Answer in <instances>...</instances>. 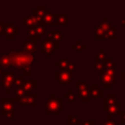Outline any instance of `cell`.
<instances>
[{
	"instance_id": "obj_1",
	"label": "cell",
	"mask_w": 125,
	"mask_h": 125,
	"mask_svg": "<svg viewBox=\"0 0 125 125\" xmlns=\"http://www.w3.org/2000/svg\"><path fill=\"white\" fill-rule=\"evenodd\" d=\"M9 54L13 66H15L18 71H22L23 75L32 74V63L36 61V53L26 52L22 49H11Z\"/></svg>"
},
{
	"instance_id": "obj_2",
	"label": "cell",
	"mask_w": 125,
	"mask_h": 125,
	"mask_svg": "<svg viewBox=\"0 0 125 125\" xmlns=\"http://www.w3.org/2000/svg\"><path fill=\"white\" fill-rule=\"evenodd\" d=\"M63 99L62 97L60 98H55V94L51 93L50 97L46 100L45 102V114L51 115V114H55L56 116H58L60 114L61 111H63Z\"/></svg>"
},
{
	"instance_id": "obj_3",
	"label": "cell",
	"mask_w": 125,
	"mask_h": 125,
	"mask_svg": "<svg viewBox=\"0 0 125 125\" xmlns=\"http://www.w3.org/2000/svg\"><path fill=\"white\" fill-rule=\"evenodd\" d=\"M100 82L103 86V89H112V86L116 84V71L113 69H104L99 72Z\"/></svg>"
},
{
	"instance_id": "obj_4",
	"label": "cell",
	"mask_w": 125,
	"mask_h": 125,
	"mask_svg": "<svg viewBox=\"0 0 125 125\" xmlns=\"http://www.w3.org/2000/svg\"><path fill=\"white\" fill-rule=\"evenodd\" d=\"M15 102L11 98H2L1 99V114L6 117V119L15 118Z\"/></svg>"
},
{
	"instance_id": "obj_5",
	"label": "cell",
	"mask_w": 125,
	"mask_h": 125,
	"mask_svg": "<svg viewBox=\"0 0 125 125\" xmlns=\"http://www.w3.org/2000/svg\"><path fill=\"white\" fill-rule=\"evenodd\" d=\"M41 47H42L41 48V53L44 54L46 58H50L51 54L55 50H58L60 48V44H59V42L53 41L49 38H46L41 42Z\"/></svg>"
},
{
	"instance_id": "obj_6",
	"label": "cell",
	"mask_w": 125,
	"mask_h": 125,
	"mask_svg": "<svg viewBox=\"0 0 125 125\" xmlns=\"http://www.w3.org/2000/svg\"><path fill=\"white\" fill-rule=\"evenodd\" d=\"M15 78V72L14 71H3L1 74V86L4 88L5 92L9 94L13 88V80Z\"/></svg>"
},
{
	"instance_id": "obj_7",
	"label": "cell",
	"mask_w": 125,
	"mask_h": 125,
	"mask_svg": "<svg viewBox=\"0 0 125 125\" xmlns=\"http://www.w3.org/2000/svg\"><path fill=\"white\" fill-rule=\"evenodd\" d=\"M54 78L60 84H69L72 81V73L68 70H56L54 72Z\"/></svg>"
},
{
	"instance_id": "obj_8",
	"label": "cell",
	"mask_w": 125,
	"mask_h": 125,
	"mask_svg": "<svg viewBox=\"0 0 125 125\" xmlns=\"http://www.w3.org/2000/svg\"><path fill=\"white\" fill-rule=\"evenodd\" d=\"M4 31H5V38L7 40H13L17 35H19L20 28L12 22H4Z\"/></svg>"
},
{
	"instance_id": "obj_9",
	"label": "cell",
	"mask_w": 125,
	"mask_h": 125,
	"mask_svg": "<svg viewBox=\"0 0 125 125\" xmlns=\"http://www.w3.org/2000/svg\"><path fill=\"white\" fill-rule=\"evenodd\" d=\"M36 99H37V94L30 93V94H26L21 99L18 100L17 103H19L20 105H23V106H36L37 105Z\"/></svg>"
},
{
	"instance_id": "obj_10",
	"label": "cell",
	"mask_w": 125,
	"mask_h": 125,
	"mask_svg": "<svg viewBox=\"0 0 125 125\" xmlns=\"http://www.w3.org/2000/svg\"><path fill=\"white\" fill-rule=\"evenodd\" d=\"M40 22H42V18L39 17V16H37V15L30 14L27 17L23 18V25L26 26L28 29L34 28Z\"/></svg>"
},
{
	"instance_id": "obj_11",
	"label": "cell",
	"mask_w": 125,
	"mask_h": 125,
	"mask_svg": "<svg viewBox=\"0 0 125 125\" xmlns=\"http://www.w3.org/2000/svg\"><path fill=\"white\" fill-rule=\"evenodd\" d=\"M53 17L55 20V26L68 25V15L66 13H55Z\"/></svg>"
},
{
	"instance_id": "obj_12",
	"label": "cell",
	"mask_w": 125,
	"mask_h": 125,
	"mask_svg": "<svg viewBox=\"0 0 125 125\" xmlns=\"http://www.w3.org/2000/svg\"><path fill=\"white\" fill-rule=\"evenodd\" d=\"M90 98L92 99H102L104 97V89L100 87L99 84H90Z\"/></svg>"
},
{
	"instance_id": "obj_13",
	"label": "cell",
	"mask_w": 125,
	"mask_h": 125,
	"mask_svg": "<svg viewBox=\"0 0 125 125\" xmlns=\"http://www.w3.org/2000/svg\"><path fill=\"white\" fill-rule=\"evenodd\" d=\"M12 66H13V63H12V59H11L10 54H8V53L2 54L0 56V68L2 70L7 71Z\"/></svg>"
},
{
	"instance_id": "obj_14",
	"label": "cell",
	"mask_w": 125,
	"mask_h": 125,
	"mask_svg": "<svg viewBox=\"0 0 125 125\" xmlns=\"http://www.w3.org/2000/svg\"><path fill=\"white\" fill-rule=\"evenodd\" d=\"M21 88L27 93L30 94L32 93L33 90L37 88V80L36 79H29V80H24Z\"/></svg>"
},
{
	"instance_id": "obj_15",
	"label": "cell",
	"mask_w": 125,
	"mask_h": 125,
	"mask_svg": "<svg viewBox=\"0 0 125 125\" xmlns=\"http://www.w3.org/2000/svg\"><path fill=\"white\" fill-rule=\"evenodd\" d=\"M115 103H117L116 102V94L115 93H109V94H107L106 98H104V101H103V109L105 111V109L108 106L114 104Z\"/></svg>"
},
{
	"instance_id": "obj_16",
	"label": "cell",
	"mask_w": 125,
	"mask_h": 125,
	"mask_svg": "<svg viewBox=\"0 0 125 125\" xmlns=\"http://www.w3.org/2000/svg\"><path fill=\"white\" fill-rule=\"evenodd\" d=\"M42 22L45 23L46 25H50V26H55V20L53 15L51 14V10L50 9H46L44 15L42 16Z\"/></svg>"
},
{
	"instance_id": "obj_17",
	"label": "cell",
	"mask_w": 125,
	"mask_h": 125,
	"mask_svg": "<svg viewBox=\"0 0 125 125\" xmlns=\"http://www.w3.org/2000/svg\"><path fill=\"white\" fill-rule=\"evenodd\" d=\"M76 96L80 99V101L82 103H90V101H91L89 88L88 89L81 90V91H76Z\"/></svg>"
},
{
	"instance_id": "obj_18",
	"label": "cell",
	"mask_w": 125,
	"mask_h": 125,
	"mask_svg": "<svg viewBox=\"0 0 125 125\" xmlns=\"http://www.w3.org/2000/svg\"><path fill=\"white\" fill-rule=\"evenodd\" d=\"M36 42L35 41H23L22 42V50L26 51V52H30V53H36L37 51V47H36Z\"/></svg>"
},
{
	"instance_id": "obj_19",
	"label": "cell",
	"mask_w": 125,
	"mask_h": 125,
	"mask_svg": "<svg viewBox=\"0 0 125 125\" xmlns=\"http://www.w3.org/2000/svg\"><path fill=\"white\" fill-rule=\"evenodd\" d=\"M47 38L53 40V41H56V42H59L61 40L63 39V33L60 30H55V31H50V32H47Z\"/></svg>"
},
{
	"instance_id": "obj_20",
	"label": "cell",
	"mask_w": 125,
	"mask_h": 125,
	"mask_svg": "<svg viewBox=\"0 0 125 125\" xmlns=\"http://www.w3.org/2000/svg\"><path fill=\"white\" fill-rule=\"evenodd\" d=\"M120 107H121V103L118 102V103H115L114 104L108 106V107L105 109V111H107L109 115L113 116V115H115V114H120Z\"/></svg>"
},
{
	"instance_id": "obj_21",
	"label": "cell",
	"mask_w": 125,
	"mask_h": 125,
	"mask_svg": "<svg viewBox=\"0 0 125 125\" xmlns=\"http://www.w3.org/2000/svg\"><path fill=\"white\" fill-rule=\"evenodd\" d=\"M34 31H35V33L39 36V37H41L42 38V36L43 35H46L47 34V31H46V24L45 23H43V22H40V23H38L34 28H32Z\"/></svg>"
},
{
	"instance_id": "obj_22",
	"label": "cell",
	"mask_w": 125,
	"mask_h": 125,
	"mask_svg": "<svg viewBox=\"0 0 125 125\" xmlns=\"http://www.w3.org/2000/svg\"><path fill=\"white\" fill-rule=\"evenodd\" d=\"M67 64H68V59H67L66 57L61 58L58 62H54V65H55L56 67H59V68L62 69V70H66Z\"/></svg>"
},
{
	"instance_id": "obj_23",
	"label": "cell",
	"mask_w": 125,
	"mask_h": 125,
	"mask_svg": "<svg viewBox=\"0 0 125 125\" xmlns=\"http://www.w3.org/2000/svg\"><path fill=\"white\" fill-rule=\"evenodd\" d=\"M103 66H104V69H113V68L116 67V62L112 60L111 57H107L104 61Z\"/></svg>"
},
{
	"instance_id": "obj_24",
	"label": "cell",
	"mask_w": 125,
	"mask_h": 125,
	"mask_svg": "<svg viewBox=\"0 0 125 125\" xmlns=\"http://www.w3.org/2000/svg\"><path fill=\"white\" fill-rule=\"evenodd\" d=\"M106 58H107V56H106L104 50L103 48H100L99 51H98V53H97L96 56H95V62H102V63H103L104 61Z\"/></svg>"
},
{
	"instance_id": "obj_25",
	"label": "cell",
	"mask_w": 125,
	"mask_h": 125,
	"mask_svg": "<svg viewBox=\"0 0 125 125\" xmlns=\"http://www.w3.org/2000/svg\"><path fill=\"white\" fill-rule=\"evenodd\" d=\"M94 37H95L96 40H104L105 39V32L98 25V26L95 27Z\"/></svg>"
},
{
	"instance_id": "obj_26",
	"label": "cell",
	"mask_w": 125,
	"mask_h": 125,
	"mask_svg": "<svg viewBox=\"0 0 125 125\" xmlns=\"http://www.w3.org/2000/svg\"><path fill=\"white\" fill-rule=\"evenodd\" d=\"M62 98V99H66V101H67L68 103H74V102L76 101V97H75V95L73 94V91H72L71 88H68L67 91H66V93H64Z\"/></svg>"
},
{
	"instance_id": "obj_27",
	"label": "cell",
	"mask_w": 125,
	"mask_h": 125,
	"mask_svg": "<svg viewBox=\"0 0 125 125\" xmlns=\"http://www.w3.org/2000/svg\"><path fill=\"white\" fill-rule=\"evenodd\" d=\"M99 26H100L104 32H106V31L112 26V22H111L110 21H108V19H107L106 17H104V18L103 19V21L99 23Z\"/></svg>"
},
{
	"instance_id": "obj_28",
	"label": "cell",
	"mask_w": 125,
	"mask_h": 125,
	"mask_svg": "<svg viewBox=\"0 0 125 125\" xmlns=\"http://www.w3.org/2000/svg\"><path fill=\"white\" fill-rule=\"evenodd\" d=\"M14 92H15V97L13 98L14 102H17L18 100L21 99L23 96H25V95L27 94V93H26V92H25L21 87H20V88H15Z\"/></svg>"
},
{
	"instance_id": "obj_29",
	"label": "cell",
	"mask_w": 125,
	"mask_h": 125,
	"mask_svg": "<svg viewBox=\"0 0 125 125\" xmlns=\"http://www.w3.org/2000/svg\"><path fill=\"white\" fill-rule=\"evenodd\" d=\"M116 30L117 28L115 26H111L106 32H105V39L108 40H115L116 39Z\"/></svg>"
},
{
	"instance_id": "obj_30",
	"label": "cell",
	"mask_w": 125,
	"mask_h": 125,
	"mask_svg": "<svg viewBox=\"0 0 125 125\" xmlns=\"http://www.w3.org/2000/svg\"><path fill=\"white\" fill-rule=\"evenodd\" d=\"M71 48H72L73 50L77 51V52H81L82 50H84V49L86 48V45H85V44H83V43H82V41H81L80 39H77V40H76V42H75V43H73V44L71 45Z\"/></svg>"
},
{
	"instance_id": "obj_31",
	"label": "cell",
	"mask_w": 125,
	"mask_h": 125,
	"mask_svg": "<svg viewBox=\"0 0 125 125\" xmlns=\"http://www.w3.org/2000/svg\"><path fill=\"white\" fill-rule=\"evenodd\" d=\"M23 81H24V79H23V75L17 76V77H15L14 80H13V85L15 86V88H20V87L22 86Z\"/></svg>"
},
{
	"instance_id": "obj_32",
	"label": "cell",
	"mask_w": 125,
	"mask_h": 125,
	"mask_svg": "<svg viewBox=\"0 0 125 125\" xmlns=\"http://www.w3.org/2000/svg\"><path fill=\"white\" fill-rule=\"evenodd\" d=\"M89 88V84H87L85 81L77 79L76 80V91H81L84 89H88Z\"/></svg>"
},
{
	"instance_id": "obj_33",
	"label": "cell",
	"mask_w": 125,
	"mask_h": 125,
	"mask_svg": "<svg viewBox=\"0 0 125 125\" xmlns=\"http://www.w3.org/2000/svg\"><path fill=\"white\" fill-rule=\"evenodd\" d=\"M81 120L75 115H68L67 116V125H74V124H81Z\"/></svg>"
},
{
	"instance_id": "obj_34",
	"label": "cell",
	"mask_w": 125,
	"mask_h": 125,
	"mask_svg": "<svg viewBox=\"0 0 125 125\" xmlns=\"http://www.w3.org/2000/svg\"><path fill=\"white\" fill-rule=\"evenodd\" d=\"M27 39L29 40V41H37V40H39V39H41V37H39L36 33H35V31L33 30V29H29L28 30V33H27Z\"/></svg>"
},
{
	"instance_id": "obj_35",
	"label": "cell",
	"mask_w": 125,
	"mask_h": 125,
	"mask_svg": "<svg viewBox=\"0 0 125 125\" xmlns=\"http://www.w3.org/2000/svg\"><path fill=\"white\" fill-rule=\"evenodd\" d=\"M100 125H121V124H118L117 123V121H115V120H104L103 121V123H101Z\"/></svg>"
},
{
	"instance_id": "obj_36",
	"label": "cell",
	"mask_w": 125,
	"mask_h": 125,
	"mask_svg": "<svg viewBox=\"0 0 125 125\" xmlns=\"http://www.w3.org/2000/svg\"><path fill=\"white\" fill-rule=\"evenodd\" d=\"M76 69V62H68V64H67V67H66V70H68V71H70V72H72V71H74Z\"/></svg>"
},
{
	"instance_id": "obj_37",
	"label": "cell",
	"mask_w": 125,
	"mask_h": 125,
	"mask_svg": "<svg viewBox=\"0 0 125 125\" xmlns=\"http://www.w3.org/2000/svg\"><path fill=\"white\" fill-rule=\"evenodd\" d=\"M95 69L98 71V72H101L104 70V66H103V63L102 62H95Z\"/></svg>"
},
{
	"instance_id": "obj_38",
	"label": "cell",
	"mask_w": 125,
	"mask_h": 125,
	"mask_svg": "<svg viewBox=\"0 0 125 125\" xmlns=\"http://www.w3.org/2000/svg\"><path fill=\"white\" fill-rule=\"evenodd\" d=\"M81 125H95V120L94 119H87L81 122Z\"/></svg>"
},
{
	"instance_id": "obj_39",
	"label": "cell",
	"mask_w": 125,
	"mask_h": 125,
	"mask_svg": "<svg viewBox=\"0 0 125 125\" xmlns=\"http://www.w3.org/2000/svg\"><path fill=\"white\" fill-rule=\"evenodd\" d=\"M120 116H121V125L125 124V111H120Z\"/></svg>"
},
{
	"instance_id": "obj_40",
	"label": "cell",
	"mask_w": 125,
	"mask_h": 125,
	"mask_svg": "<svg viewBox=\"0 0 125 125\" xmlns=\"http://www.w3.org/2000/svg\"><path fill=\"white\" fill-rule=\"evenodd\" d=\"M5 35V31H4V22H0V36Z\"/></svg>"
},
{
	"instance_id": "obj_41",
	"label": "cell",
	"mask_w": 125,
	"mask_h": 125,
	"mask_svg": "<svg viewBox=\"0 0 125 125\" xmlns=\"http://www.w3.org/2000/svg\"><path fill=\"white\" fill-rule=\"evenodd\" d=\"M36 9H38V10H45L46 9V5L45 4H37L36 5Z\"/></svg>"
},
{
	"instance_id": "obj_42",
	"label": "cell",
	"mask_w": 125,
	"mask_h": 125,
	"mask_svg": "<svg viewBox=\"0 0 125 125\" xmlns=\"http://www.w3.org/2000/svg\"><path fill=\"white\" fill-rule=\"evenodd\" d=\"M120 78H121L122 80H125V70H122V71L120 72Z\"/></svg>"
},
{
	"instance_id": "obj_43",
	"label": "cell",
	"mask_w": 125,
	"mask_h": 125,
	"mask_svg": "<svg viewBox=\"0 0 125 125\" xmlns=\"http://www.w3.org/2000/svg\"><path fill=\"white\" fill-rule=\"evenodd\" d=\"M120 25H121V27H125V18H122L121 19V21H120Z\"/></svg>"
},
{
	"instance_id": "obj_44",
	"label": "cell",
	"mask_w": 125,
	"mask_h": 125,
	"mask_svg": "<svg viewBox=\"0 0 125 125\" xmlns=\"http://www.w3.org/2000/svg\"><path fill=\"white\" fill-rule=\"evenodd\" d=\"M3 71H4V70H2V69L0 68V76H1V74H2V72H3Z\"/></svg>"
},
{
	"instance_id": "obj_45",
	"label": "cell",
	"mask_w": 125,
	"mask_h": 125,
	"mask_svg": "<svg viewBox=\"0 0 125 125\" xmlns=\"http://www.w3.org/2000/svg\"><path fill=\"white\" fill-rule=\"evenodd\" d=\"M0 88H1V87H0Z\"/></svg>"
}]
</instances>
